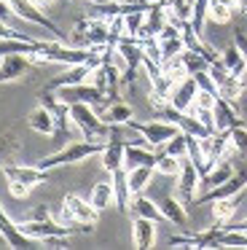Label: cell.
<instances>
[{"instance_id": "33", "label": "cell", "mask_w": 247, "mask_h": 250, "mask_svg": "<svg viewBox=\"0 0 247 250\" xmlns=\"http://www.w3.org/2000/svg\"><path fill=\"white\" fill-rule=\"evenodd\" d=\"M156 172L164 175V178H177V172H180V159H175V156L161 151L159 162H156Z\"/></svg>"}, {"instance_id": "32", "label": "cell", "mask_w": 247, "mask_h": 250, "mask_svg": "<svg viewBox=\"0 0 247 250\" xmlns=\"http://www.w3.org/2000/svg\"><path fill=\"white\" fill-rule=\"evenodd\" d=\"M231 132V151H236L239 156L247 159V124L242 121V124H236Z\"/></svg>"}, {"instance_id": "43", "label": "cell", "mask_w": 247, "mask_h": 250, "mask_svg": "<svg viewBox=\"0 0 247 250\" xmlns=\"http://www.w3.org/2000/svg\"><path fill=\"white\" fill-rule=\"evenodd\" d=\"M236 11L245 14V17H247V0H239V8H236Z\"/></svg>"}, {"instance_id": "40", "label": "cell", "mask_w": 247, "mask_h": 250, "mask_svg": "<svg viewBox=\"0 0 247 250\" xmlns=\"http://www.w3.org/2000/svg\"><path fill=\"white\" fill-rule=\"evenodd\" d=\"M234 43L239 46V51L245 54V60H247V35L242 33V30H236V35H234Z\"/></svg>"}, {"instance_id": "17", "label": "cell", "mask_w": 247, "mask_h": 250, "mask_svg": "<svg viewBox=\"0 0 247 250\" xmlns=\"http://www.w3.org/2000/svg\"><path fill=\"white\" fill-rule=\"evenodd\" d=\"M27 124H30L32 132H38V135H46L51 137L54 132H57V119H54V113L46 108V105L38 103V108L30 110V116H27Z\"/></svg>"}, {"instance_id": "22", "label": "cell", "mask_w": 247, "mask_h": 250, "mask_svg": "<svg viewBox=\"0 0 247 250\" xmlns=\"http://www.w3.org/2000/svg\"><path fill=\"white\" fill-rule=\"evenodd\" d=\"M239 196H226V199L212 202V221L218 223V226H228V223L234 221L236 210H239Z\"/></svg>"}, {"instance_id": "20", "label": "cell", "mask_w": 247, "mask_h": 250, "mask_svg": "<svg viewBox=\"0 0 247 250\" xmlns=\"http://www.w3.org/2000/svg\"><path fill=\"white\" fill-rule=\"evenodd\" d=\"M91 70L94 67L91 65H73V67H67V70L62 73L59 78H54L51 83H48V89H64V86H75V83H86L91 78Z\"/></svg>"}, {"instance_id": "4", "label": "cell", "mask_w": 247, "mask_h": 250, "mask_svg": "<svg viewBox=\"0 0 247 250\" xmlns=\"http://www.w3.org/2000/svg\"><path fill=\"white\" fill-rule=\"evenodd\" d=\"M175 196L183 202V205H193L199 196V191H202V172H199L196 162H193L191 156L180 159V172H177L175 178Z\"/></svg>"}, {"instance_id": "29", "label": "cell", "mask_w": 247, "mask_h": 250, "mask_svg": "<svg viewBox=\"0 0 247 250\" xmlns=\"http://www.w3.org/2000/svg\"><path fill=\"white\" fill-rule=\"evenodd\" d=\"M188 143H191V135H185V132L180 129L175 137H169V140L161 146V151L169 153V156H175V159H185L188 156Z\"/></svg>"}, {"instance_id": "47", "label": "cell", "mask_w": 247, "mask_h": 250, "mask_svg": "<svg viewBox=\"0 0 247 250\" xmlns=\"http://www.w3.org/2000/svg\"><path fill=\"white\" fill-rule=\"evenodd\" d=\"M83 3H97V0H83Z\"/></svg>"}, {"instance_id": "16", "label": "cell", "mask_w": 247, "mask_h": 250, "mask_svg": "<svg viewBox=\"0 0 247 250\" xmlns=\"http://www.w3.org/2000/svg\"><path fill=\"white\" fill-rule=\"evenodd\" d=\"M124 148H126V143L116 135L105 143V148H102V153H100V164H102L105 172H116V169L124 167Z\"/></svg>"}, {"instance_id": "45", "label": "cell", "mask_w": 247, "mask_h": 250, "mask_svg": "<svg viewBox=\"0 0 247 250\" xmlns=\"http://www.w3.org/2000/svg\"><path fill=\"white\" fill-rule=\"evenodd\" d=\"M236 229H242V231H245V234H247V218H242V221H239V223H236Z\"/></svg>"}, {"instance_id": "10", "label": "cell", "mask_w": 247, "mask_h": 250, "mask_svg": "<svg viewBox=\"0 0 247 250\" xmlns=\"http://www.w3.org/2000/svg\"><path fill=\"white\" fill-rule=\"evenodd\" d=\"M247 188V169L236 172L234 178H228L226 183H220L218 188H209L204 194L196 196V205H212L215 199H226V196H239L242 191Z\"/></svg>"}, {"instance_id": "13", "label": "cell", "mask_w": 247, "mask_h": 250, "mask_svg": "<svg viewBox=\"0 0 247 250\" xmlns=\"http://www.w3.org/2000/svg\"><path fill=\"white\" fill-rule=\"evenodd\" d=\"M156 226H159V221H153V218H143V215H134L132 218V242L134 248L145 250V248H153L156 245Z\"/></svg>"}, {"instance_id": "14", "label": "cell", "mask_w": 247, "mask_h": 250, "mask_svg": "<svg viewBox=\"0 0 247 250\" xmlns=\"http://www.w3.org/2000/svg\"><path fill=\"white\" fill-rule=\"evenodd\" d=\"M196 92H199L196 78H193V76L183 78V81L177 83L175 89H172V94H169V105H172L175 110H191V105H193V97H196Z\"/></svg>"}, {"instance_id": "12", "label": "cell", "mask_w": 247, "mask_h": 250, "mask_svg": "<svg viewBox=\"0 0 247 250\" xmlns=\"http://www.w3.org/2000/svg\"><path fill=\"white\" fill-rule=\"evenodd\" d=\"M0 239H3L8 248H35L38 245V239H30L19 229V223H14L8 215H5L3 205H0Z\"/></svg>"}, {"instance_id": "6", "label": "cell", "mask_w": 247, "mask_h": 250, "mask_svg": "<svg viewBox=\"0 0 247 250\" xmlns=\"http://www.w3.org/2000/svg\"><path fill=\"white\" fill-rule=\"evenodd\" d=\"M116 51H118V57H121V62H124L121 81L124 83H132L134 76H137V70L143 67V60H145L143 43H140L137 38H126V35H124V38L116 43Z\"/></svg>"}, {"instance_id": "24", "label": "cell", "mask_w": 247, "mask_h": 250, "mask_svg": "<svg viewBox=\"0 0 247 250\" xmlns=\"http://www.w3.org/2000/svg\"><path fill=\"white\" fill-rule=\"evenodd\" d=\"M110 180H113V191H116V205L118 210H129V205H132V191H129V180H126V169H116V172H110Z\"/></svg>"}, {"instance_id": "34", "label": "cell", "mask_w": 247, "mask_h": 250, "mask_svg": "<svg viewBox=\"0 0 247 250\" xmlns=\"http://www.w3.org/2000/svg\"><path fill=\"white\" fill-rule=\"evenodd\" d=\"M159 46H161V62L172 60V57H180L183 51L188 49L185 41H183V35H177V38H169V41H161Z\"/></svg>"}, {"instance_id": "37", "label": "cell", "mask_w": 247, "mask_h": 250, "mask_svg": "<svg viewBox=\"0 0 247 250\" xmlns=\"http://www.w3.org/2000/svg\"><path fill=\"white\" fill-rule=\"evenodd\" d=\"M14 143L8 140V137H0V172H3V167L8 164V156H11V151H14Z\"/></svg>"}, {"instance_id": "39", "label": "cell", "mask_w": 247, "mask_h": 250, "mask_svg": "<svg viewBox=\"0 0 247 250\" xmlns=\"http://www.w3.org/2000/svg\"><path fill=\"white\" fill-rule=\"evenodd\" d=\"M0 38H30V35L19 33L16 27H11L8 22H3V19H0Z\"/></svg>"}, {"instance_id": "15", "label": "cell", "mask_w": 247, "mask_h": 250, "mask_svg": "<svg viewBox=\"0 0 247 250\" xmlns=\"http://www.w3.org/2000/svg\"><path fill=\"white\" fill-rule=\"evenodd\" d=\"M236 124H242V113L236 110V105L218 97V103H215V132H228Z\"/></svg>"}, {"instance_id": "3", "label": "cell", "mask_w": 247, "mask_h": 250, "mask_svg": "<svg viewBox=\"0 0 247 250\" xmlns=\"http://www.w3.org/2000/svg\"><path fill=\"white\" fill-rule=\"evenodd\" d=\"M59 221L67 223V226H97L100 210L91 202L81 199L75 194H67L62 202V215H59Z\"/></svg>"}, {"instance_id": "8", "label": "cell", "mask_w": 247, "mask_h": 250, "mask_svg": "<svg viewBox=\"0 0 247 250\" xmlns=\"http://www.w3.org/2000/svg\"><path fill=\"white\" fill-rule=\"evenodd\" d=\"M3 178L5 180H19L27 188H35V186L48 183V169H41L38 164H5L3 167Z\"/></svg>"}, {"instance_id": "25", "label": "cell", "mask_w": 247, "mask_h": 250, "mask_svg": "<svg viewBox=\"0 0 247 250\" xmlns=\"http://www.w3.org/2000/svg\"><path fill=\"white\" fill-rule=\"evenodd\" d=\"M89 202L97 207V210H107L110 205H116V191H113V180H100V183H94V188H91V196Z\"/></svg>"}, {"instance_id": "9", "label": "cell", "mask_w": 247, "mask_h": 250, "mask_svg": "<svg viewBox=\"0 0 247 250\" xmlns=\"http://www.w3.org/2000/svg\"><path fill=\"white\" fill-rule=\"evenodd\" d=\"M57 94H59V100H62V103H67V105H70V103H89V105H94V108L107 105L105 94H102L91 81L75 83V86H64V89H57Z\"/></svg>"}, {"instance_id": "26", "label": "cell", "mask_w": 247, "mask_h": 250, "mask_svg": "<svg viewBox=\"0 0 247 250\" xmlns=\"http://www.w3.org/2000/svg\"><path fill=\"white\" fill-rule=\"evenodd\" d=\"M38 38H0V57L3 54H35Z\"/></svg>"}, {"instance_id": "7", "label": "cell", "mask_w": 247, "mask_h": 250, "mask_svg": "<svg viewBox=\"0 0 247 250\" xmlns=\"http://www.w3.org/2000/svg\"><path fill=\"white\" fill-rule=\"evenodd\" d=\"M11 6H14V14H16L19 19L35 24V27L48 30V33H51L54 38H59V41L64 38V33L59 30V24H54L51 19L46 17V11H41V6H38L35 0H11Z\"/></svg>"}, {"instance_id": "2", "label": "cell", "mask_w": 247, "mask_h": 250, "mask_svg": "<svg viewBox=\"0 0 247 250\" xmlns=\"http://www.w3.org/2000/svg\"><path fill=\"white\" fill-rule=\"evenodd\" d=\"M105 143H102V140H78V143H70V146L62 148V151L51 153V156L38 159L35 164L41 169H48V172H51V169H57V167H67V164H83V162H89L91 156H100L102 148H105Z\"/></svg>"}, {"instance_id": "38", "label": "cell", "mask_w": 247, "mask_h": 250, "mask_svg": "<svg viewBox=\"0 0 247 250\" xmlns=\"http://www.w3.org/2000/svg\"><path fill=\"white\" fill-rule=\"evenodd\" d=\"M8 191L14 199H27V194H30L32 188H27L24 183H19V180H8Z\"/></svg>"}, {"instance_id": "31", "label": "cell", "mask_w": 247, "mask_h": 250, "mask_svg": "<svg viewBox=\"0 0 247 250\" xmlns=\"http://www.w3.org/2000/svg\"><path fill=\"white\" fill-rule=\"evenodd\" d=\"M231 17H234V8L223 6V3H218V0H209L207 22H212V24H228Z\"/></svg>"}, {"instance_id": "41", "label": "cell", "mask_w": 247, "mask_h": 250, "mask_svg": "<svg viewBox=\"0 0 247 250\" xmlns=\"http://www.w3.org/2000/svg\"><path fill=\"white\" fill-rule=\"evenodd\" d=\"M48 215H51V212H48V207L41 205V207H35V210H32L27 218H30V221H41V218H48Z\"/></svg>"}, {"instance_id": "11", "label": "cell", "mask_w": 247, "mask_h": 250, "mask_svg": "<svg viewBox=\"0 0 247 250\" xmlns=\"http://www.w3.org/2000/svg\"><path fill=\"white\" fill-rule=\"evenodd\" d=\"M35 65L32 54H3L0 57V83H14Z\"/></svg>"}, {"instance_id": "35", "label": "cell", "mask_w": 247, "mask_h": 250, "mask_svg": "<svg viewBox=\"0 0 247 250\" xmlns=\"http://www.w3.org/2000/svg\"><path fill=\"white\" fill-rule=\"evenodd\" d=\"M215 103H218V94L199 89V92H196V97H193L191 110H212V108H215Z\"/></svg>"}, {"instance_id": "46", "label": "cell", "mask_w": 247, "mask_h": 250, "mask_svg": "<svg viewBox=\"0 0 247 250\" xmlns=\"http://www.w3.org/2000/svg\"><path fill=\"white\" fill-rule=\"evenodd\" d=\"M35 3H38V6H41V8H46V6H51L54 0H35Z\"/></svg>"}, {"instance_id": "19", "label": "cell", "mask_w": 247, "mask_h": 250, "mask_svg": "<svg viewBox=\"0 0 247 250\" xmlns=\"http://www.w3.org/2000/svg\"><path fill=\"white\" fill-rule=\"evenodd\" d=\"M100 116H102V121L110 124V126H126L129 121L134 119V110H132V105H126L124 100H113V103L105 105V110H100Z\"/></svg>"}, {"instance_id": "5", "label": "cell", "mask_w": 247, "mask_h": 250, "mask_svg": "<svg viewBox=\"0 0 247 250\" xmlns=\"http://www.w3.org/2000/svg\"><path fill=\"white\" fill-rule=\"evenodd\" d=\"M126 129H132V132H137L140 137H143L145 143H148L150 148H161L169 137H175L177 132H180V126L175 124V121H129L126 124Z\"/></svg>"}, {"instance_id": "18", "label": "cell", "mask_w": 247, "mask_h": 250, "mask_svg": "<svg viewBox=\"0 0 247 250\" xmlns=\"http://www.w3.org/2000/svg\"><path fill=\"white\" fill-rule=\"evenodd\" d=\"M159 210H161V215H164V221L166 223H175L177 229H185V223H188V212H185V205H183L177 196H172V194H166L164 199H159Z\"/></svg>"}, {"instance_id": "36", "label": "cell", "mask_w": 247, "mask_h": 250, "mask_svg": "<svg viewBox=\"0 0 247 250\" xmlns=\"http://www.w3.org/2000/svg\"><path fill=\"white\" fill-rule=\"evenodd\" d=\"M193 78H196L199 89H204V92H212V94H218V83H215V78H212V76H209V70L193 73ZM218 97H220V94H218Z\"/></svg>"}, {"instance_id": "44", "label": "cell", "mask_w": 247, "mask_h": 250, "mask_svg": "<svg viewBox=\"0 0 247 250\" xmlns=\"http://www.w3.org/2000/svg\"><path fill=\"white\" fill-rule=\"evenodd\" d=\"M164 3H166L169 8H175V6H180V3H185V0H164Z\"/></svg>"}, {"instance_id": "1", "label": "cell", "mask_w": 247, "mask_h": 250, "mask_svg": "<svg viewBox=\"0 0 247 250\" xmlns=\"http://www.w3.org/2000/svg\"><path fill=\"white\" fill-rule=\"evenodd\" d=\"M70 124L81 132L83 140H110L116 126L105 124L100 110L89 103H70Z\"/></svg>"}, {"instance_id": "30", "label": "cell", "mask_w": 247, "mask_h": 250, "mask_svg": "<svg viewBox=\"0 0 247 250\" xmlns=\"http://www.w3.org/2000/svg\"><path fill=\"white\" fill-rule=\"evenodd\" d=\"M207 11H209V0H193V11H191V27L193 33L202 38L204 33V22H207Z\"/></svg>"}, {"instance_id": "28", "label": "cell", "mask_w": 247, "mask_h": 250, "mask_svg": "<svg viewBox=\"0 0 247 250\" xmlns=\"http://www.w3.org/2000/svg\"><path fill=\"white\" fill-rule=\"evenodd\" d=\"M132 210L137 212V215H143V218H153V221H164V215H161V210H159V202H153V199H148L145 194H137V196H132Z\"/></svg>"}, {"instance_id": "42", "label": "cell", "mask_w": 247, "mask_h": 250, "mask_svg": "<svg viewBox=\"0 0 247 250\" xmlns=\"http://www.w3.org/2000/svg\"><path fill=\"white\" fill-rule=\"evenodd\" d=\"M218 3H223V6H228V8H239V0H218Z\"/></svg>"}, {"instance_id": "21", "label": "cell", "mask_w": 247, "mask_h": 250, "mask_svg": "<svg viewBox=\"0 0 247 250\" xmlns=\"http://www.w3.org/2000/svg\"><path fill=\"white\" fill-rule=\"evenodd\" d=\"M234 175H236L234 164H231L228 159H220V162L215 164V167H212V169H209V172L202 178V188H204V191L218 188L220 183H226V180H228V178H234ZM204 191H202V194H204Z\"/></svg>"}, {"instance_id": "23", "label": "cell", "mask_w": 247, "mask_h": 250, "mask_svg": "<svg viewBox=\"0 0 247 250\" xmlns=\"http://www.w3.org/2000/svg\"><path fill=\"white\" fill-rule=\"evenodd\" d=\"M153 172H156V167H150V164H140V167L126 169V180H129V191H132V196L143 194V191L148 188L150 180H153Z\"/></svg>"}, {"instance_id": "27", "label": "cell", "mask_w": 247, "mask_h": 250, "mask_svg": "<svg viewBox=\"0 0 247 250\" xmlns=\"http://www.w3.org/2000/svg\"><path fill=\"white\" fill-rule=\"evenodd\" d=\"M220 60H223V65L228 67L234 76H247V60L245 54L239 51V46L236 43H228L223 51H220Z\"/></svg>"}]
</instances>
